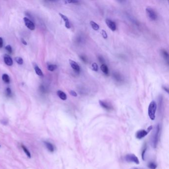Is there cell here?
Returning <instances> with one entry per match:
<instances>
[{"instance_id":"35","label":"cell","mask_w":169,"mask_h":169,"mask_svg":"<svg viewBox=\"0 0 169 169\" xmlns=\"http://www.w3.org/2000/svg\"><path fill=\"white\" fill-rule=\"evenodd\" d=\"M21 42H22L23 44H24L25 45H27V42L25 41V40L24 39H23V38L21 39Z\"/></svg>"},{"instance_id":"13","label":"cell","mask_w":169,"mask_h":169,"mask_svg":"<svg viewBox=\"0 0 169 169\" xmlns=\"http://www.w3.org/2000/svg\"><path fill=\"white\" fill-rule=\"evenodd\" d=\"M44 143H45L46 147H47V148L48 149V150L50 152H53L54 151L55 148H54V145L52 143H51L49 142H47V141L44 142Z\"/></svg>"},{"instance_id":"5","label":"cell","mask_w":169,"mask_h":169,"mask_svg":"<svg viewBox=\"0 0 169 169\" xmlns=\"http://www.w3.org/2000/svg\"><path fill=\"white\" fill-rule=\"evenodd\" d=\"M146 11L148 17L152 20H155L157 18V15L155 11L152 9L148 8L146 9Z\"/></svg>"},{"instance_id":"8","label":"cell","mask_w":169,"mask_h":169,"mask_svg":"<svg viewBox=\"0 0 169 169\" xmlns=\"http://www.w3.org/2000/svg\"><path fill=\"white\" fill-rule=\"evenodd\" d=\"M106 23L108 26V27L113 31H115L116 30V24L115 22L109 19H106Z\"/></svg>"},{"instance_id":"21","label":"cell","mask_w":169,"mask_h":169,"mask_svg":"<svg viewBox=\"0 0 169 169\" xmlns=\"http://www.w3.org/2000/svg\"><path fill=\"white\" fill-rule=\"evenodd\" d=\"M148 167L150 169H156L157 168V165L154 162H150L148 164Z\"/></svg>"},{"instance_id":"12","label":"cell","mask_w":169,"mask_h":169,"mask_svg":"<svg viewBox=\"0 0 169 169\" xmlns=\"http://www.w3.org/2000/svg\"><path fill=\"white\" fill-rule=\"evenodd\" d=\"M57 95L59 97L60 99H61L62 100H66L67 99V96L66 94L63 91L61 90H58L57 91Z\"/></svg>"},{"instance_id":"2","label":"cell","mask_w":169,"mask_h":169,"mask_svg":"<svg viewBox=\"0 0 169 169\" xmlns=\"http://www.w3.org/2000/svg\"><path fill=\"white\" fill-rule=\"evenodd\" d=\"M157 110V104L154 101H152L148 107V116L151 120L155 119V113Z\"/></svg>"},{"instance_id":"33","label":"cell","mask_w":169,"mask_h":169,"mask_svg":"<svg viewBox=\"0 0 169 169\" xmlns=\"http://www.w3.org/2000/svg\"><path fill=\"white\" fill-rule=\"evenodd\" d=\"M80 58L82 59V60L83 61H84V62H85V63L87 62V60H86L85 57H84V56H80Z\"/></svg>"},{"instance_id":"19","label":"cell","mask_w":169,"mask_h":169,"mask_svg":"<svg viewBox=\"0 0 169 169\" xmlns=\"http://www.w3.org/2000/svg\"><path fill=\"white\" fill-rule=\"evenodd\" d=\"M21 147H22L23 150L24 151V153L26 154V155L27 156V157H29V158H30V157H31L30 153V152L29 151V150L27 149V148L25 146H24V145H22V146H21Z\"/></svg>"},{"instance_id":"32","label":"cell","mask_w":169,"mask_h":169,"mask_svg":"<svg viewBox=\"0 0 169 169\" xmlns=\"http://www.w3.org/2000/svg\"><path fill=\"white\" fill-rule=\"evenodd\" d=\"M3 46V40L2 37H0V48H2Z\"/></svg>"},{"instance_id":"20","label":"cell","mask_w":169,"mask_h":169,"mask_svg":"<svg viewBox=\"0 0 169 169\" xmlns=\"http://www.w3.org/2000/svg\"><path fill=\"white\" fill-rule=\"evenodd\" d=\"M15 60L16 61V62L19 64V65H22L23 63V59L19 57H17L15 58Z\"/></svg>"},{"instance_id":"22","label":"cell","mask_w":169,"mask_h":169,"mask_svg":"<svg viewBox=\"0 0 169 169\" xmlns=\"http://www.w3.org/2000/svg\"><path fill=\"white\" fill-rule=\"evenodd\" d=\"M114 78L116 79V80H117L118 81H119L121 80V76L119 73H114Z\"/></svg>"},{"instance_id":"3","label":"cell","mask_w":169,"mask_h":169,"mask_svg":"<svg viewBox=\"0 0 169 169\" xmlns=\"http://www.w3.org/2000/svg\"><path fill=\"white\" fill-rule=\"evenodd\" d=\"M152 129V127L150 126L148 128L147 131H146L145 130H143V129L138 130V131L136 132V133L135 134L136 138H137V139H142V138H144L145 136H146L147 135L149 131H150Z\"/></svg>"},{"instance_id":"15","label":"cell","mask_w":169,"mask_h":169,"mask_svg":"<svg viewBox=\"0 0 169 169\" xmlns=\"http://www.w3.org/2000/svg\"><path fill=\"white\" fill-rule=\"evenodd\" d=\"M90 24L92 27V28H93L94 30H96V31H97L99 29V25L96 23L95 22L93 21H91L90 22Z\"/></svg>"},{"instance_id":"11","label":"cell","mask_w":169,"mask_h":169,"mask_svg":"<svg viewBox=\"0 0 169 169\" xmlns=\"http://www.w3.org/2000/svg\"><path fill=\"white\" fill-rule=\"evenodd\" d=\"M99 104L102 107H103V108H104L105 109H106L107 110H110L112 108V107L108 103L105 102V101L100 100L99 101Z\"/></svg>"},{"instance_id":"34","label":"cell","mask_w":169,"mask_h":169,"mask_svg":"<svg viewBox=\"0 0 169 169\" xmlns=\"http://www.w3.org/2000/svg\"><path fill=\"white\" fill-rule=\"evenodd\" d=\"M163 89L165 91H166L168 93H169V89H168V88L167 87H165V86H163Z\"/></svg>"},{"instance_id":"1","label":"cell","mask_w":169,"mask_h":169,"mask_svg":"<svg viewBox=\"0 0 169 169\" xmlns=\"http://www.w3.org/2000/svg\"><path fill=\"white\" fill-rule=\"evenodd\" d=\"M160 131V126L158 125L155 128L154 131V132L153 133L152 136L151 137V144L152 147L154 148H155L157 147V145L158 144L159 138Z\"/></svg>"},{"instance_id":"25","label":"cell","mask_w":169,"mask_h":169,"mask_svg":"<svg viewBox=\"0 0 169 169\" xmlns=\"http://www.w3.org/2000/svg\"><path fill=\"white\" fill-rule=\"evenodd\" d=\"M162 53H163V56L164 57L165 59H167V60H168V58H169V55H168V53L165 50H163V52H162Z\"/></svg>"},{"instance_id":"29","label":"cell","mask_w":169,"mask_h":169,"mask_svg":"<svg viewBox=\"0 0 169 169\" xmlns=\"http://www.w3.org/2000/svg\"><path fill=\"white\" fill-rule=\"evenodd\" d=\"M98 59H99V60L100 62L103 64H104V62H105V60L103 58V57L102 56H99L98 57Z\"/></svg>"},{"instance_id":"24","label":"cell","mask_w":169,"mask_h":169,"mask_svg":"<svg viewBox=\"0 0 169 169\" xmlns=\"http://www.w3.org/2000/svg\"><path fill=\"white\" fill-rule=\"evenodd\" d=\"M101 33H102V36H103V38L104 39H107V38L108 34H107V32H106V31L105 30H102V31H101Z\"/></svg>"},{"instance_id":"16","label":"cell","mask_w":169,"mask_h":169,"mask_svg":"<svg viewBox=\"0 0 169 169\" xmlns=\"http://www.w3.org/2000/svg\"><path fill=\"white\" fill-rule=\"evenodd\" d=\"M2 80L5 82L7 83H10V78H9V76L7 74H4L2 75Z\"/></svg>"},{"instance_id":"4","label":"cell","mask_w":169,"mask_h":169,"mask_svg":"<svg viewBox=\"0 0 169 169\" xmlns=\"http://www.w3.org/2000/svg\"><path fill=\"white\" fill-rule=\"evenodd\" d=\"M125 160L128 162H132L136 164H139V159L134 154H129L126 155L125 157Z\"/></svg>"},{"instance_id":"31","label":"cell","mask_w":169,"mask_h":169,"mask_svg":"<svg viewBox=\"0 0 169 169\" xmlns=\"http://www.w3.org/2000/svg\"><path fill=\"white\" fill-rule=\"evenodd\" d=\"M66 3H73V4H77L79 3V1H65Z\"/></svg>"},{"instance_id":"27","label":"cell","mask_w":169,"mask_h":169,"mask_svg":"<svg viewBox=\"0 0 169 169\" xmlns=\"http://www.w3.org/2000/svg\"><path fill=\"white\" fill-rule=\"evenodd\" d=\"M70 94L71 96H72L73 97H77V96H78V94H77V93H76V92L73 91V90H70Z\"/></svg>"},{"instance_id":"17","label":"cell","mask_w":169,"mask_h":169,"mask_svg":"<svg viewBox=\"0 0 169 169\" xmlns=\"http://www.w3.org/2000/svg\"><path fill=\"white\" fill-rule=\"evenodd\" d=\"M34 70H35V71L36 74H37L38 75H39V76H43V73L41 70L37 65L36 66H35Z\"/></svg>"},{"instance_id":"36","label":"cell","mask_w":169,"mask_h":169,"mask_svg":"<svg viewBox=\"0 0 169 169\" xmlns=\"http://www.w3.org/2000/svg\"><path fill=\"white\" fill-rule=\"evenodd\" d=\"M130 169H138V168H131Z\"/></svg>"},{"instance_id":"9","label":"cell","mask_w":169,"mask_h":169,"mask_svg":"<svg viewBox=\"0 0 169 169\" xmlns=\"http://www.w3.org/2000/svg\"><path fill=\"white\" fill-rule=\"evenodd\" d=\"M4 59L5 63L7 65H8L9 66H11L12 65L13 61H12L11 58L10 56L6 54L4 56Z\"/></svg>"},{"instance_id":"30","label":"cell","mask_w":169,"mask_h":169,"mask_svg":"<svg viewBox=\"0 0 169 169\" xmlns=\"http://www.w3.org/2000/svg\"><path fill=\"white\" fill-rule=\"evenodd\" d=\"M146 146L145 147H144L142 152V159L143 160H144V157H145V152H146Z\"/></svg>"},{"instance_id":"10","label":"cell","mask_w":169,"mask_h":169,"mask_svg":"<svg viewBox=\"0 0 169 169\" xmlns=\"http://www.w3.org/2000/svg\"><path fill=\"white\" fill-rule=\"evenodd\" d=\"M59 15H60V17L61 18V19H62L64 21H65V26L66 27V28L69 29L70 28V21H69V19L68 18V17L67 16H66V15L63 14H61V13H59Z\"/></svg>"},{"instance_id":"28","label":"cell","mask_w":169,"mask_h":169,"mask_svg":"<svg viewBox=\"0 0 169 169\" xmlns=\"http://www.w3.org/2000/svg\"><path fill=\"white\" fill-rule=\"evenodd\" d=\"M6 94L8 96H10L11 95V91L10 88H7L6 89Z\"/></svg>"},{"instance_id":"18","label":"cell","mask_w":169,"mask_h":169,"mask_svg":"<svg viewBox=\"0 0 169 169\" xmlns=\"http://www.w3.org/2000/svg\"><path fill=\"white\" fill-rule=\"evenodd\" d=\"M57 69V66L56 65L50 64L48 66V70L51 71H53Z\"/></svg>"},{"instance_id":"14","label":"cell","mask_w":169,"mask_h":169,"mask_svg":"<svg viewBox=\"0 0 169 169\" xmlns=\"http://www.w3.org/2000/svg\"><path fill=\"white\" fill-rule=\"evenodd\" d=\"M101 70L106 75L109 74V69L106 65L105 64H102L101 66Z\"/></svg>"},{"instance_id":"23","label":"cell","mask_w":169,"mask_h":169,"mask_svg":"<svg viewBox=\"0 0 169 169\" xmlns=\"http://www.w3.org/2000/svg\"><path fill=\"white\" fill-rule=\"evenodd\" d=\"M92 69H93V70L95 71H97L98 70V65L97 64V63H94L92 64Z\"/></svg>"},{"instance_id":"6","label":"cell","mask_w":169,"mask_h":169,"mask_svg":"<svg viewBox=\"0 0 169 169\" xmlns=\"http://www.w3.org/2000/svg\"><path fill=\"white\" fill-rule=\"evenodd\" d=\"M23 20L26 26L28 29L31 30H34L35 29V26L34 23L32 21H31L29 19L27 18H24L23 19Z\"/></svg>"},{"instance_id":"26","label":"cell","mask_w":169,"mask_h":169,"mask_svg":"<svg viewBox=\"0 0 169 169\" xmlns=\"http://www.w3.org/2000/svg\"><path fill=\"white\" fill-rule=\"evenodd\" d=\"M5 48L10 53H11V52H12V48L10 46V45H7Z\"/></svg>"},{"instance_id":"7","label":"cell","mask_w":169,"mask_h":169,"mask_svg":"<svg viewBox=\"0 0 169 169\" xmlns=\"http://www.w3.org/2000/svg\"><path fill=\"white\" fill-rule=\"evenodd\" d=\"M69 63L71 67L74 70H75L78 73H79L80 72V69L78 63L75 62V61L71 60H69Z\"/></svg>"}]
</instances>
